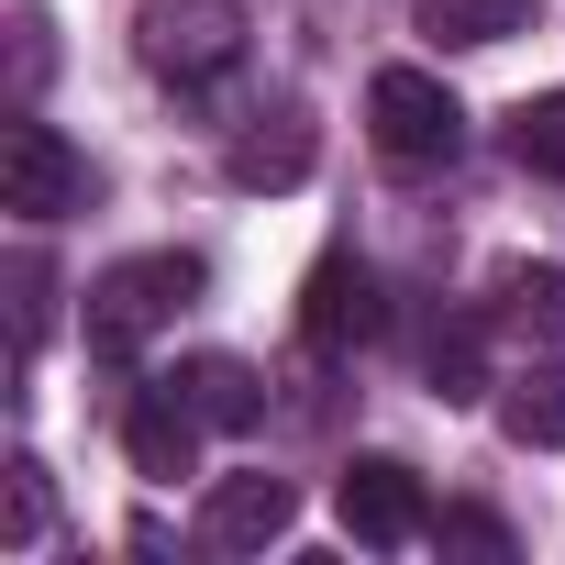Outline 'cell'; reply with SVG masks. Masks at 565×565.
Here are the masks:
<instances>
[{
  "mask_svg": "<svg viewBox=\"0 0 565 565\" xmlns=\"http://www.w3.org/2000/svg\"><path fill=\"white\" fill-rule=\"evenodd\" d=\"M189 300H200V255H122V266H100L89 277V355L134 366Z\"/></svg>",
  "mask_w": 565,
  "mask_h": 565,
  "instance_id": "6da1fadb",
  "label": "cell"
},
{
  "mask_svg": "<svg viewBox=\"0 0 565 565\" xmlns=\"http://www.w3.org/2000/svg\"><path fill=\"white\" fill-rule=\"evenodd\" d=\"M244 34H255L244 0H145V12H134V56L167 89H222L244 67Z\"/></svg>",
  "mask_w": 565,
  "mask_h": 565,
  "instance_id": "7a4b0ae2",
  "label": "cell"
},
{
  "mask_svg": "<svg viewBox=\"0 0 565 565\" xmlns=\"http://www.w3.org/2000/svg\"><path fill=\"white\" fill-rule=\"evenodd\" d=\"M366 145H377L388 167L433 178V167L466 156V111H455V89H444L433 67H377V78H366Z\"/></svg>",
  "mask_w": 565,
  "mask_h": 565,
  "instance_id": "3957f363",
  "label": "cell"
},
{
  "mask_svg": "<svg viewBox=\"0 0 565 565\" xmlns=\"http://www.w3.org/2000/svg\"><path fill=\"white\" fill-rule=\"evenodd\" d=\"M78 200H89V167L67 156V134L34 122V111H12V122H0V211H23V222H67Z\"/></svg>",
  "mask_w": 565,
  "mask_h": 565,
  "instance_id": "277c9868",
  "label": "cell"
},
{
  "mask_svg": "<svg viewBox=\"0 0 565 565\" xmlns=\"http://www.w3.org/2000/svg\"><path fill=\"white\" fill-rule=\"evenodd\" d=\"M333 510H344V532H355V543H377V554H399V543H422V532H433V499H422V477H411L399 455H355V466H344V488H333Z\"/></svg>",
  "mask_w": 565,
  "mask_h": 565,
  "instance_id": "5b68a950",
  "label": "cell"
},
{
  "mask_svg": "<svg viewBox=\"0 0 565 565\" xmlns=\"http://www.w3.org/2000/svg\"><path fill=\"white\" fill-rule=\"evenodd\" d=\"M200 411H189V388L178 377H145L134 388V411H122V455H134V477H189L200 466Z\"/></svg>",
  "mask_w": 565,
  "mask_h": 565,
  "instance_id": "8992f818",
  "label": "cell"
},
{
  "mask_svg": "<svg viewBox=\"0 0 565 565\" xmlns=\"http://www.w3.org/2000/svg\"><path fill=\"white\" fill-rule=\"evenodd\" d=\"M289 521H300V488H289V477H222V488L200 499V543H211V554H266Z\"/></svg>",
  "mask_w": 565,
  "mask_h": 565,
  "instance_id": "52a82bcc",
  "label": "cell"
},
{
  "mask_svg": "<svg viewBox=\"0 0 565 565\" xmlns=\"http://www.w3.org/2000/svg\"><path fill=\"white\" fill-rule=\"evenodd\" d=\"M222 178H233V189H300V178H311V111H300V100L244 111V134L222 145Z\"/></svg>",
  "mask_w": 565,
  "mask_h": 565,
  "instance_id": "ba28073f",
  "label": "cell"
},
{
  "mask_svg": "<svg viewBox=\"0 0 565 565\" xmlns=\"http://www.w3.org/2000/svg\"><path fill=\"white\" fill-rule=\"evenodd\" d=\"M300 333H311V344H366V333H377V277H366L355 255H322V266H311Z\"/></svg>",
  "mask_w": 565,
  "mask_h": 565,
  "instance_id": "9c48e42d",
  "label": "cell"
},
{
  "mask_svg": "<svg viewBox=\"0 0 565 565\" xmlns=\"http://www.w3.org/2000/svg\"><path fill=\"white\" fill-rule=\"evenodd\" d=\"M178 388H189V411L211 422V433H244V422H266V377L244 366V355H189V366H167Z\"/></svg>",
  "mask_w": 565,
  "mask_h": 565,
  "instance_id": "30bf717a",
  "label": "cell"
},
{
  "mask_svg": "<svg viewBox=\"0 0 565 565\" xmlns=\"http://www.w3.org/2000/svg\"><path fill=\"white\" fill-rule=\"evenodd\" d=\"M499 433H510L521 455H554V444H565V355H543V366H521V377L499 388Z\"/></svg>",
  "mask_w": 565,
  "mask_h": 565,
  "instance_id": "8fae6325",
  "label": "cell"
},
{
  "mask_svg": "<svg viewBox=\"0 0 565 565\" xmlns=\"http://www.w3.org/2000/svg\"><path fill=\"white\" fill-rule=\"evenodd\" d=\"M499 322L521 344H565V266H499Z\"/></svg>",
  "mask_w": 565,
  "mask_h": 565,
  "instance_id": "7c38bea8",
  "label": "cell"
},
{
  "mask_svg": "<svg viewBox=\"0 0 565 565\" xmlns=\"http://www.w3.org/2000/svg\"><path fill=\"white\" fill-rule=\"evenodd\" d=\"M422 34L433 45H510V34H532V0H422Z\"/></svg>",
  "mask_w": 565,
  "mask_h": 565,
  "instance_id": "4fadbf2b",
  "label": "cell"
},
{
  "mask_svg": "<svg viewBox=\"0 0 565 565\" xmlns=\"http://www.w3.org/2000/svg\"><path fill=\"white\" fill-rule=\"evenodd\" d=\"M510 156H521L532 178H565V89H543V100L510 111Z\"/></svg>",
  "mask_w": 565,
  "mask_h": 565,
  "instance_id": "5bb4252c",
  "label": "cell"
},
{
  "mask_svg": "<svg viewBox=\"0 0 565 565\" xmlns=\"http://www.w3.org/2000/svg\"><path fill=\"white\" fill-rule=\"evenodd\" d=\"M45 510H56V499H45V466H34V455H12V488H0V543L34 554V543H45Z\"/></svg>",
  "mask_w": 565,
  "mask_h": 565,
  "instance_id": "9a60e30c",
  "label": "cell"
},
{
  "mask_svg": "<svg viewBox=\"0 0 565 565\" xmlns=\"http://www.w3.org/2000/svg\"><path fill=\"white\" fill-rule=\"evenodd\" d=\"M433 388H444V399H477V388H488V333H477V322H444V333H433Z\"/></svg>",
  "mask_w": 565,
  "mask_h": 565,
  "instance_id": "2e32d148",
  "label": "cell"
},
{
  "mask_svg": "<svg viewBox=\"0 0 565 565\" xmlns=\"http://www.w3.org/2000/svg\"><path fill=\"white\" fill-rule=\"evenodd\" d=\"M45 289H56L45 255H12V344H23V355L45 344Z\"/></svg>",
  "mask_w": 565,
  "mask_h": 565,
  "instance_id": "e0dca14e",
  "label": "cell"
},
{
  "mask_svg": "<svg viewBox=\"0 0 565 565\" xmlns=\"http://www.w3.org/2000/svg\"><path fill=\"white\" fill-rule=\"evenodd\" d=\"M433 532H444V554H510V521H488V510H444Z\"/></svg>",
  "mask_w": 565,
  "mask_h": 565,
  "instance_id": "ac0fdd59",
  "label": "cell"
}]
</instances>
